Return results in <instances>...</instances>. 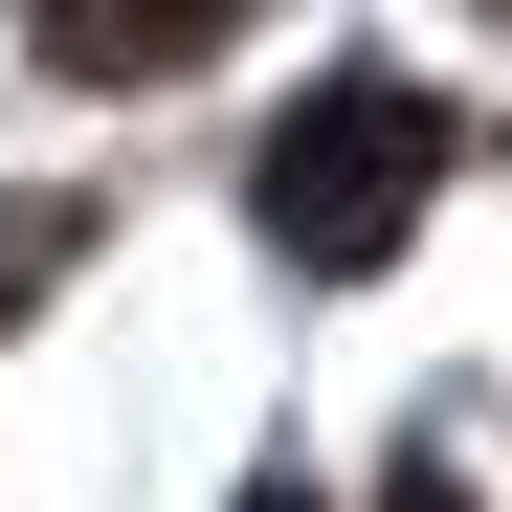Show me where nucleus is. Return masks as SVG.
<instances>
[{
	"label": "nucleus",
	"mask_w": 512,
	"mask_h": 512,
	"mask_svg": "<svg viewBox=\"0 0 512 512\" xmlns=\"http://www.w3.org/2000/svg\"><path fill=\"white\" fill-rule=\"evenodd\" d=\"M423 179H446V112H423L401 67H334V90L268 134V245H290L312 290H357L379 245L423 223Z\"/></svg>",
	"instance_id": "nucleus-1"
},
{
	"label": "nucleus",
	"mask_w": 512,
	"mask_h": 512,
	"mask_svg": "<svg viewBox=\"0 0 512 512\" xmlns=\"http://www.w3.org/2000/svg\"><path fill=\"white\" fill-rule=\"evenodd\" d=\"M223 23H245V0H45V45L90 67V90H156V67H201Z\"/></svg>",
	"instance_id": "nucleus-2"
},
{
	"label": "nucleus",
	"mask_w": 512,
	"mask_h": 512,
	"mask_svg": "<svg viewBox=\"0 0 512 512\" xmlns=\"http://www.w3.org/2000/svg\"><path fill=\"white\" fill-rule=\"evenodd\" d=\"M401 512H468V468H446V446H423V468H401Z\"/></svg>",
	"instance_id": "nucleus-3"
},
{
	"label": "nucleus",
	"mask_w": 512,
	"mask_h": 512,
	"mask_svg": "<svg viewBox=\"0 0 512 512\" xmlns=\"http://www.w3.org/2000/svg\"><path fill=\"white\" fill-rule=\"evenodd\" d=\"M245 512H312V490H290V468H268V490H245Z\"/></svg>",
	"instance_id": "nucleus-4"
}]
</instances>
